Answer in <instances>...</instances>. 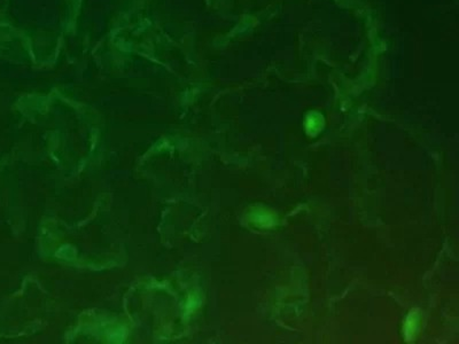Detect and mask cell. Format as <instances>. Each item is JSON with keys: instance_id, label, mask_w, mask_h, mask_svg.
<instances>
[]
</instances>
